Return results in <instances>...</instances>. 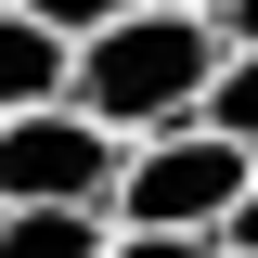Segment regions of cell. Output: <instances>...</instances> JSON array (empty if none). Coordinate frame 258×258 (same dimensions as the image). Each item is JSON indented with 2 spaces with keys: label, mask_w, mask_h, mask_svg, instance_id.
<instances>
[{
  "label": "cell",
  "mask_w": 258,
  "mask_h": 258,
  "mask_svg": "<svg viewBox=\"0 0 258 258\" xmlns=\"http://www.w3.org/2000/svg\"><path fill=\"white\" fill-rule=\"evenodd\" d=\"M220 13L207 0H142V13H116V26L78 39V103H91L116 142H142V129L194 116L207 103V78H220Z\"/></svg>",
  "instance_id": "1"
},
{
  "label": "cell",
  "mask_w": 258,
  "mask_h": 258,
  "mask_svg": "<svg viewBox=\"0 0 258 258\" xmlns=\"http://www.w3.org/2000/svg\"><path fill=\"white\" fill-rule=\"evenodd\" d=\"M245 181H258V142H232V129H207V116H168V129H142V142L116 155L103 207H116V220H181V232H220Z\"/></svg>",
  "instance_id": "2"
},
{
  "label": "cell",
  "mask_w": 258,
  "mask_h": 258,
  "mask_svg": "<svg viewBox=\"0 0 258 258\" xmlns=\"http://www.w3.org/2000/svg\"><path fill=\"white\" fill-rule=\"evenodd\" d=\"M116 155L129 142L91 103H26V116H0V207H103Z\"/></svg>",
  "instance_id": "3"
},
{
  "label": "cell",
  "mask_w": 258,
  "mask_h": 258,
  "mask_svg": "<svg viewBox=\"0 0 258 258\" xmlns=\"http://www.w3.org/2000/svg\"><path fill=\"white\" fill-rule=\"evenodd\" d=\"M26 103H78V26H52L39 0H0V116Z\"/></svg>",
  "instance_id": "4"
},
{
  "label": "cell",
  "mask_w": 258,
  "mask_h": 258,
  "mask_svg": "<svg viewBox=\"0 0 258 258\" xmlns=\"http://www.w3.org/2000/svg\"><path fill=\"white\" fill-rule=\"evenodd\" d=\"M116 207H0V258H103Z\"/></svg>",
  "instance_id": "5"
},
{
  "label": "cell",
  "mask_w": 258,
  "mask_h": 258,
  "mask_svg": "<svg viewBox=\"0 0 258 258\" xmlns=\"http://www.w3.org/2000/svg\"><path fill=\"white\" fill-rule=\"evenodd\" d=\"M194 116L232 129V142H258V52H245V39L220 52V78H207V103H194Z\"/></svg>",
  "instance_id": "6"
},
{
  "label": "cell",
  "mask_w": 258,
  "mask_h": 258,
  "mask_svg": "<svg viewBox=\"0 0 258 258\" xmlns=\"http://www.w3.org/2000/svg\"><path fill=\"white\" fill-rule=\"evenodd\" d=\"M103 258H232V245H220V232H181V220H116Z\"/></svg>",
  "instance_id": "7"
},
{
  "label": "cell",
  "mask_w": 258,
  "mask_h": 258,
  "mask_svg": "<svg viewBox=\"0 0 258 258\" xmlns=\"http://www.w3.org/2000/svg\"><path fill=\"white\" fill-rule=\"evenodd\" d=\"M39 13H52V26H78V39H91V26H116V13H142V0H39Z\"/></svg>",
  "instance_id": "8"
},
{
  "label": "cell",
  "mask_w": 258,
  "mask_h": 258,
  "mask_svg": "<svg viewBox=\"0 0 258 258\" xmlns=\"http://www.w3.org/2000/svg\"><path fill=\"white\" fill-rule=\"evenodd\" d=\"M220 245H232V258H258V181L232 194V220H220Z\"/></svg>",
  "instance_id": "9"
},
{
  "label": "cell",
  "mask_w": 258,
  "mask_h": 258,
  "mask_svg": "<svg viewBox=\"0 0 258 258\" xmlns=\"http://www.w3.org/2000/svg\"><path fill=\"white\" fill-rule=\"evenodd\" d=\"M220 39H245V52H258V0H220Z\"/></svg>",
  "instance_id": "10"
},
{
  "label": "cell",
  "mask_w": 258,
  "mask_h": 258,
  "mask_svg": "<svg viewBox=\"0 0 258 258\" xmlns=\"http://www.w3.org/2000/svg\"><path fill=\"white\" fill-rule=\"evenodd\" d=\"M207 13H220V0H207Z\"/></svg>",
  "instance_id": "11"
}]
</instances>
